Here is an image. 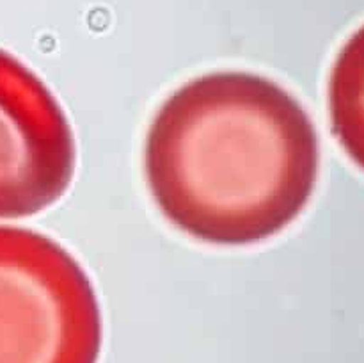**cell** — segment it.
<instances>
[{"label":"cell","mask_w":364,"mask_h":363,"mask_svg":"<svg viewBox=\"0 0 364 363\" xmlns=\"http://www.w3.org/2000/svg\"><path fill=\"white\" fill-rule=\"evenodd\" d=\"M77 166L70 121L41 78L0 48V219L59 201Z\"/></svg>","instance_id":"3957f363"},{"label":"cell","mask_w":364,"mask_h":363,"mask_svg":"<svg viewBox=\"0 0 364 363\" xmlns=\"http://www.w3.org/2000/svg\"><path fill=\"white\" fill-rule=\"evenodd\" d=\"M318 166V135L304 107L245 71L181 85L146 135V180L160 212L208 244H255L279 233L308 205Z\"/></svg>","instance_id":"6da1fadb"},{"label":"cell","mask_w":364,"mask_h":363,"mask_svg":"<svg viewBox=\"0 0 364 363\" xmlns=\"http://www.w3.org/2000/svg\"><path fill=\"white\" fill-rule=\"evenodd\" d=\"M91 280L53 238L0 226V363H98Z\"/></svg>","instance_id":"7a4b0ae2"},{"label":"cell","mask_w":364,"mask_h":363,"mask_svg":"<svg viewBox=\"0 0 364 363\" xmlns=\"http://www.w3.org/2000/svg\"><path fill=\"white\" fill-rule=\"evenodd\" d=\"M333 134L364 171V25L341 46L329 77Z\"/></svg>","instance_id":"277c9868"}]
</instances>
